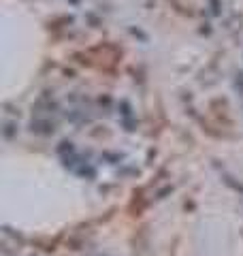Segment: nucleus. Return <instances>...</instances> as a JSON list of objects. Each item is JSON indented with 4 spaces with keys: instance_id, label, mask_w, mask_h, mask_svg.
<instances>
[{
    "instance_id": "nucleus-1",
    "label": "nucleus",
    "mask_w": 243,
    "mask_h": 256,
    "mask_svg": "<svg viewBox=\"0 0 243 256\" xmlns=\"http://www.w3.org/2000/svg\"><path fill=\"white\" fill-rule=\"evenodd\" d=\"M32 130L34 132H40V134H50L54 128L50 124H45V122H32Z\"/></svg>"
}]
</instances>
